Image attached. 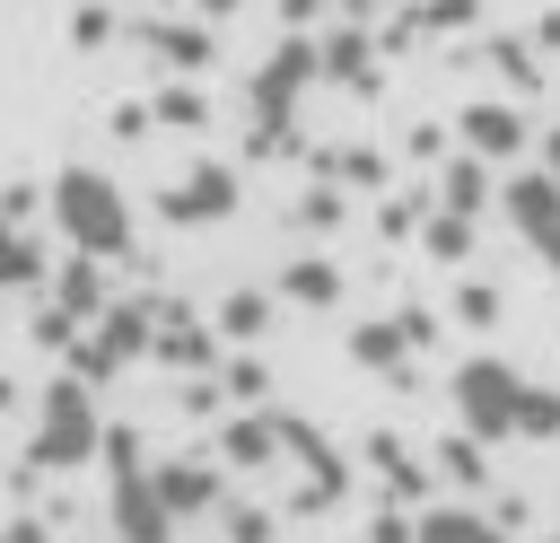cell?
<instances>
[{"mask_svg": "<svg viewBox=\"0 0 560 543\" xmlns=\"http://www.w3.org/2000/svg\"><path fill=\"white\" fill-rule=\"evenodd\" d=\"M140 342H149L140 307H114L105 324H88V333H79V377H114V368H122V359H131Z\"/></svg>", "mask_w": 560, "mask_h": 543, "instance_id": "cell-8", "label": "cell"}, {"mask_svg": "<svg viewBox=\"0 0 560 543\" xmlns=\"http://www.w3.org/2000/svg\"><path fill=\"white\" fill-rule=\"evenodd\" d=\"M306 79H315V44H289V53H280V61L262 70V88H254V105H262V123H280V114H289V96H298Z\"/></svg>", "mask_w": 560, "mask_h": 543, "instance_id": "cell-9", "label": "cell"}, {"mask_svg": "<svg viewBox=\"0 0 560 543\" xmlns=\"http://www.w3.org/2000/svg\"><path fill=\"white\" fill-rule=\"evenodd\" d=\"M175 228H210V219H228L236 210V175L228 166H192V175H175L166 184V201H158Z\"/></svg>", "mask_w": 560, "mask_h": 543, "instance_id": "cell-5", "label": "cell"}, {"mask_svg": "<svg viewBox=\"0 0 560 543\" xmlns=\"http://www.w3.org/2000/svg\"><path fill=\"white\" fill-rule=\"evenodd\" d=\"M516 394H525V377L508 359H464L455 368V420L472 438H516Z\"/></svg>", "mask_w": 560, "mask_h": 543, "instance_id": "cell-3", "label": "cell"}, {"mask_svg": "<svg viewBox=\"0 0 560 543\" xmlns=\"http://www.w3.org/2000/svg\"><path fill=\"white\" fill-rule=\"evenodd\" d=\"M455 140H464L481 166L525 158V114H516V105H464V114H455Z\"/></svg>", "mask_w": 560, "mask_h": 543, "instance_id": "cell-7", "label": "cell"}, {"mask_svg": "<svg viewBox=\"0 0 560 543\" xmlns=\"http://www.w3.org/2000/svg\"><path fill=\"white\" fill-rule=\"evenodd\" d=\"M158 499H166V517L210 508V464H166V473H158Z\"/></svg>", "mask_w": 560, "mask_h": 543, "instance_id": "cell-11", "label": "cell"}, {"mask_svg": "<svg viewBox=\"0 0 560 543\" xmlns=\"http://www.w3.org/2000/svg\"><path fill=\"white\" fill-rule=\"evenodd\" d=\"M280 289H289L298 307H332V298H341V272L315 254V263H289V272H280Z\"/></svg>", "mask_w": 560, "mask_h": 543, "instance_id": "cell-13", "label": "cell"}, {"mask_svg": "<svg viewBox=\"0 0 560 543\" xmlns=\"http://www.w3.org/2000/svg\"><path fill=\"white\" fill-rule=\"evenodd\" d=\"M464 245H472V219H446V210H438V219H429V254H438V263H455Z\"/></svg>", "mask_w": 560, "mask_h": 543, "instance_id": "cell-20", "label": "cell"}, {"mask_svg": "<svg viewBox=\"0 0 560 543\" xmlns=\"http://www.w3.org/2000/svg\"><path fill=\"white\" fill-rule=\"evenodd\" d=\"M271 429H280V420H236V429H228V438H219V447H228V455H236V464H262V455H271V447H280V438H271Z\"/></svg>", "mask_w": 560, "mask_h": 543, "instance_id": "cell-18", "label": "cell"}, {"mask_svg": "<svg viewBox=\"0 0 560 543\" xmlns=\"http://www.w3.org/2000/svg\"><path fill=\"white\" fill-rule=\"evenodd\" d=\"M516 438H560V394L551 385H525L516 394Z\"/></svg>", "mask_w": 560, "mask_h": 543, "instance_id": "cell-16", "label": "cell"}, {"mask_svg": "<svg viewBox=\"0 0 560 543\" xmlns=\"http://www.w3.org/2000/svg\"><path fill=\"white\" fill-rule=\"evenodd\" d=\"M166 61L201 70V61H210V35H201V26H166Z\"/></svg>", "mask_w": 560, "mask_h": 543, "instance_id": "cell-22", "label": "cell"}, {"mask_svg": "<svg viewBox=\"0 0 560 543\" xmlns=\"http://www.w3.org/2000/svg\"><path fill=\"white\" fill-rule=\"evenodd\" d=\"M52 228H61L88 263L131 254V201H122V184L96 175V166H61V175H52Z\"/></svg>", "mask_w": 560, "mask_h": 543, "instance_id": "cell-1", "label": "cell"}, {"mask_svg": "<svg viewBox=\"0 0 560 543\" xmlns=\"http://www.w3.org/2000/svg\"><path fill=\"white\" fill-rule=\"evenodd\" d=\"M35 464L44 473H79L96 447H105V420H96V394H88V377H52L44 394H35Z\"/></svg>", "mask_w": 560, "mask_h": 543, "instance_id": "cell-2", "label": "cell"}, {"mask_svg": "<svg viewBox=\"0 0 560 543\" xmlns=\"http://www.w3.org/2000/svg\"><path fill=\"white\" fill-rule=\"evenodd\" d=\"M114 455H122V490H114V534H122V543H166V534H175V517H166L158 482H140V473H131V447H114Z\"/></svg>", "mask_w": 560, "mask_h": 543, "instance_id": "cell-6", "label": "cell"}, {"mask_svg": "<svg viewBox=\"0 0 560 543\" xmlns=\"http://www.w3.org/2000/svg\"><path fill=\"white\" fill-rule=\"evenodd\" d=\"M499 210H508V228H516L542 263H560V184H551L542 166L508 175V184H499Z\"/></svg>", "mask_w": 560, "mask_h": 543, "instance_id": "cell-4", "label": "cell"}, {"mask_svg": "<svg viewBox=\"0 0 560 543\" xmlns=\"http://www.w3.org/2000/svg\"><path fill=\"white\" fill-rule=\"evenodd\" d=\"M158 114H166V123H201V88H166Z\"/></svg>", "mask_w": 560, "mask_h": 543, "instance_id": "cell-23", "label": "cell"}, {"mask_svg": "<svg viewBox=\"0 0 560 543\" xmlns=\"http://www.w3.org/2000/svg\"><path fill=\"white\" fill-rule=\"evenodd\" d=\"M455 307H464V324H499V289H481V280H472Z\"/></svg>", "mask_w": 560, "mask_h": 543, "instance_id": "cell-24", "label": "cell"}, {"mask_svg": "<svg viewBox=\"0 0 560 543\" xmlns=\"http://www.w3.org/2000/svg\"><path fill=\"white\" fill-rule=\"evenodd\" d=\"M411 543H508L481 508H464V499H446V508H429L420 525H411Z\"/></svg>", "mask_w": 560, "mask_h": 543, "instance_id": "cell-10", "label": "cell"}, {"mask_svg": "<svg viewBox=\"0 0 560 543\" xmlns=\"http://www.w3.org/2000/svg\"><path fill=\"white\" fill-rule=\"evenodd\" d=\"M542 175H551V184H560V131H551V140H542Z\"/></svg>", "mask_w": 560, "mask_h": 543, "instance_id": "cell-25", "label": "cell"}, {"mask_svg": "<svg viewBox=\"0 0 560 543\" xmlns=\"http://www.w3.org/2000/svg\"><path fill=\"white\" fill-rule=\"evenodd\" d=\"M158 350H166V359H184V368H201V359H210V333H192V324H166V333H158Z\"/></svg>", "mask_w": 560, "mask_h": 543, "instance_id": "cell-21", "label": "cell"}, {"mask_svg": "<svg viewBox=\"0 0 560 543\" xmlns=\"http://www.w3.org/2000/svg\"><path fill=\"white\" fill-rule=\"evenodd\" d=\"M0 280H9V289H26V280H44V254H35L26 236H9V228H0Z\"/></svg>", "mask_w": 560, "mask_h": 543, "instance_id": "cell-19", "label": "cell"}, {"mask_svg": "<svg viewBox=\"0 0 560 543\" xmlns=\"http://www.w3.org/2000/svg\"><path fill=\"white\" fill-rule=\"evenodd\" d=\"M481 201H490V166L481 158H455L446 166V219H472Z\"/></svg>", "mask_w": 560, "mask_h": 543, "instance_id": "cell-12", "label": "cell"}, {"mask_svg": "<svg viewBox=\"0 0 560 543\" xmlns=\"http://www.w3.org/2000/svg\"><path fill=\"white\" fill-rule=\"evenodd\" d=\"M262 324H271V298H254V289H236V298L219 307V333H245V342H254Z\"/></svg>", "mask_w": 560, "mask_h": 543, "instance_id": "cell-17", "label": "cell"}, {"mask_svg": "<svg viewBox=\"0 0 560 543\" xmlns=\"http://www.w3.org/2000/svg\"><path fill=\"white\" fill-rule=\"evenodd\" d=\"M96 307H105V272L79 254V263L61 272V324H79V315H96Z\"/></svg>", "mask_w": 560, "mask_h": 543, "instance_id": "cell-14", "label": "cell"}, {"mask_svg": "<svg viewBox=\"0 0 560 543\" xmlns=\"http://www.w3.org/2000/svg\"><path fill=\"white\" fill-rule=\"evenodd\" d=\"M411 333H420V324H359V333H350V350H359V359H368V368H394V359H402V342H411Z\"/></svg>", "mask_w": 560, "mask_h": 543, "instance_id": "cell-15", "label": "cell"}]
</instances>
